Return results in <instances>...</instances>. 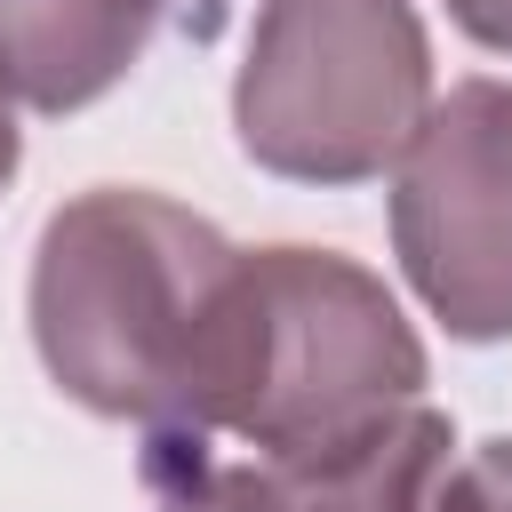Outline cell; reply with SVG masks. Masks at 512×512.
Returning a JSON list of instances; mask_svg holds the SVG:
<instances>
[{
    "instance_id": "1",
    "label": "cell",
    "mask_w": 512,
    "mask_h": 512,
    "mask_svg": "<svg viewBox=\"0 0 512 512\" xmlns=\"http://www.w3.org/2000/svg\"><path fill=\"white\" fill-rule=\"evenodd\" d=\"M240 248L184 200L96 184L48 208L24 320L48 384L104 424L208 440L224 416Z\"/></svg>"
},
{
    "instance_id": "2",
    "label": "cell",
    "mask_w": 512,
    "mask_h": 512,
    "mask_svg": "<svg viewBox=\"0 0 512 512\" xmlns=\"http://www.w3.org/2000/svg\"><path fill=\"white\" fill-rule=\"evenodd\" d=\"M432 360L400 296L344 248H240L232 360L216 432L248 440L280 480L320 472L392 416L424 408Z\"/></svg>"
},
{
    "instance_id": "3",
    "label": "cell",
    "mask_w": 512,
    "mask_h": 512,
    "mask_svg": "<svg viewBox=\"0 0 512 512\" xmlns=\"http://www.w3.org/2000/svg\"><path fill=\"white\" fill-rule=\"evenodd\" d=\"M432 112L416 0H264L232 72V136L280 184H368Z\"/></svg>"
},
{
    "instance_id": "4",
    "label": "cell",
    "mask_w": 512,
    "mask_h": 512,
    "mask_svg": "<svg viewBox=\"0 0 512 512\" xmlns=\"http://www.w3.org/2000/svg\"><path fill=\"white\" fill-rule=\"evenodd\" d=\"M392 256L456 344H512V80H456L392 160Z\"/></svg>"
},
{
    "instance_id": "5",
    "label": "cell",
    "mask_w": 512,
    "mask_h": 512,
    "mask_svg": "<svg viewBox=\"0 0 512 512\" xmlns=\"http://www.w3.org/2000/svg\"><path fill=\"white\" fill-rule=\"evenodd\" d=\"M160 16L168 0H0V96L48 120L88 112L144 64Z\"/></svg>"
},
{
    "instance_id": "6",
    "label": "cell",
    "mask_w": 512,
    "mask_h": 512,
    "mask_svg": "<svg viewBox=\"0 0 512 512\" xmlns=\"http://www.w3.org/2000/svg\"><path fill=\"white\" fill-rule=\"evenodd\" d=\"M288 488H296V512H448L456 424L424 400V408L392 416L384 432H368L360 448L328 456L320 472H304Z\"/></svg>"
},
{
    "instance_id": "7",
    "label": "cell",
    "mask_w": 512,
    "mask_h": 512,
    "mask_svg": "<svg viewBox=\"0 0 512 512\" xmlns=\"http://www.w3.org/2000/svg\"><path fill=\"white\" fill-rule=\"evenodd\" d=\"M152 512H296V488L272 464H200Z\"/></svg>"
},
{
    "instance_id": "8",
    "label": "cell",
    "mask_w": 512,
    "mask_h": 512,
    "mask_svg": "<svg viewBox=\"0 0 512 512\" xmlns=\"http://www.w3.org/2000/svg\"><path fill=\"white\" fill-rule=\"evenodd\" d=\"M448 512H512V432H496V440H480V448L456 456Z\"/></svg>"
},
{
    "instance_id": "9",
    "label": "cell",
    "mask_w": 512,
    "mask_h": 512,
    "mask_svg": "<svg viewBox=\"0 0 512 512\" xmlns=\"http://www.w3.org/2000/svg\"><path fill=\"white\" fill-rule=\"evenodd\" d=\"M440 8L464 40H480L488 56H512V0H440Z\"/></svg>"
},
{
    "instance_id": "10",
    "label": "cell",
    "mask_w": 512,
    "mask_h": 512,
    "mask_svg": "<svg viewBox=\"0 0 512 512\" xmlns=\"http://www.w3.org/2000/svg\"><path fill=\"white\" fill-rule=\"evenodd\" d=\"M16 168H24V128H16V104L0 96V192L16 184Z\"/></svg>"
}]
</instances>
